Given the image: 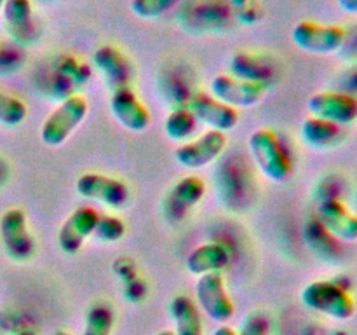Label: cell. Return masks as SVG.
Returning <instances> with one entry per match:
<instances>
[{
  "label": "cell",
  "mask_w": 357,
  "mask_h": 335,
  "mask_svg": "<svg viewBox=\"0 0 357 335\" xmlns=\"http://www.w3.org/2000/svg\"><path fill=\"white\" fill-rule=\"evenodd\" d=\"M28 108L24 101L0 91V124L16 128L26 119Z\"/></svg>",
  "instance_id": "cb8c5ba5"
},
{
  "label": "cell",
  "mask_w": 357,
  "mask_h": 335,
  "mask_svg": "<svg viewBox=\"0 0 357 335\" xmlns=\"http://www.w3.org/2000/svg\"><path fill=\"white\" fill-rule=\"evenodd\" d=\"M77 194L101 202L112 209H122L131 199V188L124 180L101 173H84L77 178Z\"/></svg>",
  "instance_id": "8992f818"
},
{
  "label": "cell",
  "mask_w": 357,
  "mask_h": 335,
  "mask_svg": "<svg viewBox=\"0 0 357 335\" xmlns=\"http://www.w3.org/2000/svg\"><path fill=\"white\" fill-rule=\"evenodd\" d=\"M87 112H89V105L86 98L80 94H73L63 100L42 124V143L47 147H61L70 138V135L82 124L84 119L87 117Z\"/></svg>",
  "instance_id": "3957f363"
},
{
  "label": "cell",
  "mask_w": 357,
  "mask_h": 335,
  "mask_svg": "<svg viewBox=\"0 0 357 335\" xmlns=\"http://www.w3.org/2000/svg\"><path fill=\"white\" fill-rule=\"evenodd\" d=\"M232 75L237 79L250 80V82H261L268 86L271 79V70L261 59L255 58L251 54H236L230 61Z\"/></svg>",
  "instance_id": "7402d4cb"
},
{
  "label": "cell",
  "mask_w": 357,
  "mask_h": 335,
  "mask_svg": "<svg viewBox=\"0 0 357 335\" xmlns=\"http://www.w3.org/2000/svg\"><path fill=\"white\" fill-rule=\"evenodd\" d=\"M188 108L195 115V119L208 126L209 129L227 133L236 129V126L239 124V112L225 105L223 101L213 98L211 94H194Z\"/></svg>",
  "instance_id": "4fadbf2b"
},
{
  "label": "cell",
  "mask_w": 357,
  "mask_h": 335,
  "mask_svg": "<svg viewBox=\"0 0 357 335\" xmlns=\"http://www.w3.org/2000/svg\"><path fill=\"white\" fill-rule=\"evenodd\" d=\"M169 314L174 321V335H202L204 332L199 306L188 295L173 297Z\"/></svg>",
  "instance_id": "ffe728a7"
},
{
  "label": "cell",
  "mask_w": 357,
  "mask_h": 335,
  "mask_svg": "<svg viewBox=\"0 0 357 335\" xmlns=\"http://www.w3.org/2000/svg\"><path fill=\"white\" fill-rule=\"evenodd\" d=\"M110 112L122 128L132 133H143L152 121L149 108L139 101L131 86L112 91Z\"/></svg>",
  "instance_id": "7c38bea8"
},
{
  "label": "cell",
  "mask_w": 357,
  "mask_h": 335,
  "mask_svg": "<svg viewBox=\"0 0 357 335\" xmlns=\"http://www.w3.org/2000/svg\"><path fill=\"white\" fill-rule=\"evenodd\" d=\"M227 147L225 133L208 129L197 138H192L188 142L181 143L174 150V159L187 170H201L215 163L223 154Z\"/></svg>",
  "instance_id": "9c48e42d"
},
{
  "label": "cell",
  "mask_w": 357,
  "mask_h": 335,
  "mask_svg": "<svg viewBox=\"0 0 357 335\" xmlns=\"http://www.w3.org/2000/svg\"><path fill=\"white\" fill-rule=\"evenodd\" d=\"M340 9L347 14H357V0H337Z\"/></svg>",
  "instance_id": "f1b7e54d"
},
{
  "label": "cell",
  "mask_w": 357,
  "mask_h": 335,
  "mask_svg": "<svg viewBox=\"0 0 357 335\" xmlns=\"http://www.w3.org/2000/svg\"><path fill=\"white\" fill-rule=\"evenodd\" d=\"M303 306L335 321H347L356 314V300L349 288L335 279H317L302 290Z\"/></svg>",
  "instance_id": "6da1fadb"
},
{
  "label": "cell",
  "mask_w": 357,
  "mask_h": 335,
  "mask_svg": "<svg viewBox=\"0 0 357 335\" xmlns=\"http://www.w3.org/2000/svg\"><path fill=\"white\" fill-rule=\"evenodd\" d=\"M250 152L260 173L271 181H284L291 174L293 164L281 138L272 129H257L250 136Z\"/></svg>",
  "instance_id": "7a4b0ae2"
},
{
  "label": "cell",
  "mask_w": 357,
  "mask_h": 335,
  "mask_svg": "<svg viewBox=\"0 0 357 335\" xmlns=\"http://www.w3.org/2000/svg\"><path fill=\"white\" fill-rule=\"evenodd\" d=\"M93 61L100 75L103 77L105 84L110 87V91L131 86L132 65L121 49L110 44L100 45L94 51Z\"/></svg>",
  "instance_id": "5bb4252c"
},
{
  "label": "cell",
  "mask_w": 357,
  "mask_h": 335,
  "mask_svg": "<svg viewBox=\"0 0 357 335\" xmlns=\"http://www.w3.org/2000/svg\"><path fill=\"white\" fill-rule=\"evenodd\" d=\"M7 180H9V164L0 157V187H3Z\"/></svg>",
  "instance_id": "f546056e"
},
{
  "label": "cell",
  "mask_w": 357,
  "mask_h": 335,
  "mask_svg": "<svg viewBox=\"0 0 357 335\" xmlns=\"http://www.w3.org/2000/svg\"><path fill=\"white\" fill-rule=\"evenodd\" d=\"M204 194L206 185L201 178L195 177V174L181 178L180 181L173 185L166 201H164L167 215L174 220L183 218L192 208H195L202 201Z\"/></svg>",
  "instance_id": "2e32d148"
},
{
  "label": "cell",
  "mask_w": 357,
  "mask_h": 335,
  "mask_svg": "<svg viewBox=\"0 0 357 335\" xmlns=\"http://www.w3.org/2000/svg\"><path fill=\"white\" fill-rule=\"evenodd\" d=\"M199 121L195 115L192 114L190 108H176V110L169 112L164 122V131H166L167 138L173 142L185 143L194 136L197 131Z\"/></svg>",
  "instance_id": "44dd1931"
},
{
  "label": "cell",
  "mask_w": 357,
  "mask_h": 335,
  "mask_svg": "<svg viewBox=\"0 0 357 335\" xmlns=\"http://www.w3.org/2000/svg\"><path fill=\"white\" fill-rule=\"evenodd\" d=\"M0 241L7 257L28 262L35 255V239L28 229V218L21 208H9L0 216Z\"/></svg>",
  "instance_id": "5b68a950"
},
{
  "label": "cell",
  "mask_w": 357,
  "mask_h": 335,
  "mask_svg": "<svg viewBox=\"0 0 357 335\" xmlns=\"http://www.w3.org/2000/svg\"><path fill=\"white\" fill-rule=\"evenodd\" d=\"M54 335H72L68 330H56Z\"/></svg>",
  "instance_id": "d6a6232c"
},
{
  "label": "cell",
  "mask_w": 357,
  "mask_h": 335,
  "mask_svg": "<svg viewBox=\"0 0 357 335\" xmlns=\"http://www.w3.org/2000/svg\"><path fill=\"white\" fill-rule=\"evenodd\" d=\"M317 218L335 239L345 243L357 241V213L338 199H324L317 209Z\"/></svg>",
  "instance_id": "9a60e30c"
},
{
  "label": "cell",
  "mask_w": 357,
  "mask_h": 335,
  "mask_svg": "<svg viewBox=\"0 0 357 335\" xmlns=\"http://www.w3.org/2000/svg\"><path fill=\"white\" fill-rule=\"evenodd\" d=\"M126 234V223L115 215H101L98 220L96 230H94V237L103 243H117L124 237Z\"/></svg>",
  "instance_id": "484cf974"
},
{
  "label": "cell",
  "mask_w": 357,
  "mask_h": 335,
  "mask_svg": "<svg viewBox=\"0 0 357 335\" xmlns=\"http://www.w3.org/2000/svg\"><path fill=\"white\" fill-rule=\"evenodd\" d=\"M2 7H3V0H0V13H2Z\"/></svg>",
  "instance_id": "e575fe53"
},
{
  "label": "cell",
  "mask_w": 357,
  "mask_h": 335,
  "mask_svg": "<svg viewBox=\"0 0 357 335\" xmlns=\"http://www.w3.org/2000/svg\"><path fill=\"white\" fill-rule=\"evenodd\" d=\"M180 0H131V13L139 20H157L173 9Z\"/></svg>",
  "instance_id": "d4e9b609"
},
{
  "label": "cell",
  "mask_w": 357,
  "mask_h": 335,
  "mask_svg": "<svg viewBox=\"0 0 357 335\" xmlns=\"http://www.w3.org/2000/svg\"><path fill=\"white\" fill-rule=\"evenodd\" d=\"M310 115L333 124L351 126L357 121V96L342 91H321L307 101Z\"/></svg>",
  "instance_id": "30bf717a"
},
{
  "label": "cell",
  "mask_w": 357,
  "mask_h": 335,
  "mask_svg": "<svg viewBox=\"0 0 357 335\" xmlns=\"http://www.w3.org/2000/svg\"><path fill=\"white\" fill-rule=\"evenodd\" d=\"M115 314L110 304L94 302L86 313V325L82 335H112Z\"/></svg>",
  "instance_id": "603a6c76"
},
{
  "label": "cell",
  "mask_w": 357,
  "mask_h": 335,
  "mask_svg": "<svg viewBox=\"0 0 357 335\" xmlns=\"http://www.w3.org/2000/svg\"><path fill=\"white\" fill-rule=\"evenodd\" d=\"M157 335H174L173 330H160Z\"/></svg>",
  "instance_id": "836d02e7"
},
{
  "label": "cell",
  "mask_w": 357,
  "mask_h": 335,
  "mask_svg": "<svg viewBox=\"0 0 357 335\" xmlns=\"http://www.w3.org/2000/svg\"><path fill=\"white\" fill-rule=\"evenodd\" d=\"M213 335H237V332L234 330L232 327H229V325H220V327L213 332Z\"/></svg>",
  "instance_id": "4dcf8cb0"
},
{
  "label": "cell",
  "mask_w": 357,
  "mask_h": 335,
  "mask_svg": "<svg viewBox=\"0 0 357 335\" xmlns=\"http://www.w3.org/2000/svg\"><path fill=\"white\" fill-rule=\"evenodd\" d=\"M340 54L347 56V58L356 59L357 58V24H354L352 31H347L345 35V42H344V47L340 49Z\"/></svg>",
  "instance_id": "83f0119b"
},
{
  "label": "cell",
  "mask_w": 357,
  "mask_h": 335,
  "mask_svg": "<svg viewBox=\"0 0 357 335\" xmlns=\"http://www.w3.org/2000/svg\"><path fill=\"white\" fill-rule=\"evenodd\" d=\"M347 30L340 24H323L316 21H298L291 30V40L310 54H333L344 47Z\"/></svg>",
  "instance_id": "277c9868"
},
{
  "label": "cell",
  "mask_w": 357,
  "mask_h": 335,
  "mask_svg": "<svg viewBox=\"0 0 357 335\" xmlns=\"http://www.w3.org/2000/svg\"><path fill=\"white\" fill-rule=\"evenodd\" d=\"M100 213L91 206H82L70 213L58 230V246L65 255H77L86 241L94 236Z\"/></svg>",
  "instance_id": "8fae6325"
},
{
  "label": "cell",
  "mask_w": 357,
  "mask_h": 335,
  "mask_svg": "<svg viewBox=\"0 0 357 335\" xmlns=\"http://www.w3.org/2000/svg\"><path fill=\"white\" fill-rule=\"evenodd\" d=\"M2 13L10 37L20 44H28L35 34L31 0H3Z\"/></svg>",
  "instance_id": "ac0fdd59"
},
{
  "label": "cell",
  "mask_w": 357,
  "mask_h": 335,
  "mask_svg": "<svg viewBox=\"0 0 357 335\" xmlns=\"http://www.w3.org/2000/svg\"><path fill=\"white\" fill-rule=\"evenodd\" d=\"M300 135L303 142L312 149L328 150L331 147H337L344 140V128L310 115L302 122Z\"/></svg>",
  "instance_id": "d6986e66"
},
{
  "label": "cell",
  "mask_w": 357,
  "mask_h": 335,
  "mask_svg": "<svg viewBox=\"0 0 357 335\" xmlns=\"http://www.w3.org/2000/svg\"><path fill=\"white\" fill-rule=\"evenodd\" d=\"M267 93V84L250 82L229 73H220L209 84V94L232 108H250L260 103Z\"/></svg>",
  "instance_id": "ba28073f"
},
{
  "label": "cell",
  "mask_w": 357,
  "mask_h": 335,
  "mask_svg": "<svg viewBox=\"0 0 357 335\" xmlns=\"http://www.w3.org/2000/svg\"><path fill=\"white\" fill-rule=\"evenodd\" d=\"M271 334V320L264 311H255L244 318L237 335H268Z\"/></svg>",
  "instance_id": "4316f807"
},
{
  "label": "cell",
  "mask_w": 357,
  "mask_h": 335,
  "mask_svg": "<svg viewBox=\"0 0 357 335\" xmlns=\"http://www.w3.org/2000/svg\"><path fill=\"white\" fill-rule=\"evenodd\" d=\"M229 248L225 244L218 243V241H209V243L194 248L188 253L185 265H187V271L190 274L199 278V276L211 274V272H222L229 265Z\"/></svg>",
  "instance_id": "e0dca14e"
},
{
  "label": "cell",
  "mask_w": 357,
  "mask_h": 335,
  "mask_svg": "<svg viewBox=\"0 0 357 335\" xmlns=\"http://www.w3.org/2000/svg\"><path fill=\"white\" fill-rule=\"evenodd\" d=\"M195 304L213 321H220V323L229 321L236 313L232 299L227 293L222 272L199 276L195 283Z\"/></svg>",
  "instance_id": "52a82bcc"
},
{
  "label": "cell",
  "mask_w": 357,
  "mask_h": 335,
  "mask_svg": "<svg viewBox=\"0 0 357 335\" xmlns=\"http://www.w3.org/2000/svg\"><path fill=\"white\" fill-rule=\"evenodd\" d=\"M16 335H37L35 334L33 330H31V328H24V330H21V332H17Z\"/></svg>",
  "instance_id": "1f68e13d"
}]
</instances>
